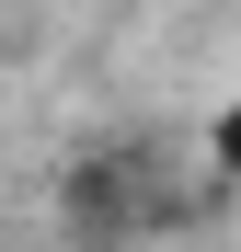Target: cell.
I'll list each match as a JSON object with an SVG mask.
<instances>
[{"instance_id": "obj_1", "label": "cell", "mask_w": 241, "mask_h": 252, "mask_svg": "<svg viewBox=\"0 0 241 252\" xmlns=\"http://www.w3.org/2000/svg\"><path fill=\"white\" fill-rule=\"evenodd\" d=\"M218 172H230V184H241V103H230V115H218Z\"/></svg>"}]
</instances>
